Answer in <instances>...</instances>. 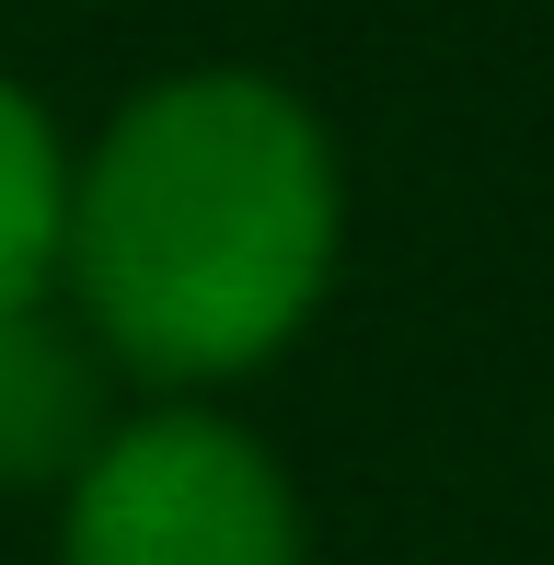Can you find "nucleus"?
<instances>
[{"mask_svg":"<svg viewBox=\"0 0 554 565\" xmlns=\"http://www.w3.org/2000/svg\"><path fill=\"white\" fill-rule=\"evenodd\" d=\"M70 289L150 381L243 370L323 300L335 150L255 70H173L70 162Z\"/></svg>","mask_w":554,"mask_h":565,"instance_id":"obj_1","label":"nucleus"},{"mask_svg":"<svg viewBox=\"0 0 554 565\" xmlns=\"http://www.w3.org/2000/svg\"><path fill=\"white\" fill-rule=\"evenodd\" d=\"M70 565H300V508L232 416H139L70 484Z\"/></svg>","mask_w":554,"mask_h":565,"instance_id":"obj_2","label":"nucleus"},{"mask_svg":"<svg viewBox=\"0 0 554 565\" xmlns=\"http://www.w3.org/2000/svg\"><path fill=\"white\" fill-rule=\"evenodd\" d=\"M105 427H93V358L70 323L23 312L0 323V473H58V461H93Z\"/></svg>","mask_w":554,"mask_h":565,"instance_id":"obj_3","label":"nucleus"},{"mask_svg":"<svg viewBox=\"0 0 554 565\" xmlns=\"http://www.w3.org/2000/svg\"><path fill=\"white\" fill-rule=\"evenodd\" d=\"M58 243H70V162L46 139V116L0 82V323L46 312Z\"/></svg>","mask_w":554,"mask_h":565,"instance_id":"obj_4","label":"nucleus"}]
</instances>
